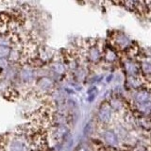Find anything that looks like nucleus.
I'll list each match as a JSON object with an SVG mask.
<instances>
[{
    "mask_svg": "<svg viewBox=\"0 0 151 151\" xmlns=\"http://www.w3.org/2000/svg\"><path fill=\"white\" fill-rule=\"evenodd\" d=\"M115 115V112L112 111V109L106 100L102 102L97 109L96 113V122L100 127H106L114 122Z\"/></svg>",
    "mask_w": 151,
    "mask_h": 151,
    "instance_id": "obj_1",
    "label": "nucleus"
},
{
    "mask_svg": "<svg viewBox=\"0 0 151 151\" xmlns=\"http://www.w3.org/2000/svg\"><path fill=\"white\" fill-rule=\"evenodd\" d=\"M100 138L103 142V145L108 148L118 150L122 148V142L116 132L111 129H104L100 133Z\"/></svg>",
    "mask_w": 151,
    "mask_h": 151,
    "instance_id": "obj_2",
    "label": "nucleus"
},
{
    "mask_svg": "<svg viewBox=\"0 0 151 151\" xmlns=\"http://www.w3.org/2000/svg\"><path fill=\"white\" fill-rule=\"evenodd\" d=\"M107 101L109 103V105L112 109V111L115 112V114L126 115L130 111V103L125 100L124 98L118 96V94L111 96Z\"/></svg>",
    "mask_w": 151,
    "mask_h": 151,
    "instance_id": "obj_3",
    "label": "nucleus"
},
{
    "mask_svg": "<svg viewBox=\"0 0 151 151\" xmlns=\"http://www.w3.org/2000/svg\"><path fill=\"white\" fill-rule=\"evenodd\" d=\"M147 79L145 78L143 76H135V77H127L125 80V87L131 92L140 91L143 89H150L146 86Z\"/></svg>",
    "mask_w": 151,
    "mask_h": 151,
    "instance_id": "obj_4",
    "label": "nucleus"
},
{
    "mask_svg": "<svg viewBox=\"0 0 151 151\" xmlns=\"http://www.w3.org/2000/svg\"><path fill=\"white\" fill-rule=\"evenodd\" d=\"M122 67L127 77H135L141 75L140 63H136L131 58H127L122 63Z\"/></svg>",
    "mask_w": 151,
    "mask_h": 151,
    "instance_id": "obj_5",
    "label": "nucleus"
},
{
    "mask_svg": "<svg viewBox=\"0 0 151 151\" xmlns=\"http://www.w3.org/2000/svg\"><path fill=\"white\" fill-rule=\"evenodd\" d=\"M131 100L132 104H145L151 102V91L150 89H143L140 91L132 92Z\"/></svg>",
    "mask_w": 151,
    "mask_h": 151,
    "instance_id": "obj_6",
    "label": "nucleus"
},
{
    "mask_svg": "<svg viewBox=\"0 0 151 151\" xmlns=\"http://www.w3.org/2000/svg\"><path fill=\"white\" fill-rule=\"evenodd\" d=\"M86 58L90 63L97 64L98 63H100V60L103 59V51L99 49V47L97 45H92V46H90V48L87 51Z\"/></svg>",
    "mask_w": 151,
    "mask_h": 151,
    "instance_id": "obj_7",
    "label": "nucleus"
},
{
    "mask_svg": "<svg viewBox=\"0 0 151 151\" xmlns=\"http://www.w3.org/2000/svg\"><path fill=\"white\" fill-rule=\"evenodd\" d=\"M113 47L117 50H129L130 49V41L124 34H117L114 38V45Z\"/></svg>",
    "mask_w": 151,
    "mask_h": 151,
    "instance_id": "obj_8",
    "label": "nucleus"
},
{
    "mask_svg": "<svg viewBox=\"0 0 151 151\" xmlns=\"http://www.w3.org/2000/svg\"><path fill=\"white\" fill-rule=\"evenodd\" d=\"M37 88L40 90L41 93H50L54 89V82L49 78H42L37 81Z\"/></svg>",
    "mask_w": 151,
    "mask_h": 151,
    "instance_id": "obj_9",
    "label": "nucleus"
},
{
    "mask_svg": "<svg viewBox=\"0 0 151 151\" xmlns=\"http://www.w3.org/2000/svg\"><path fill=\"white\" fill-rule=\"evenodd\" d=\"M103 59L105 60L108 63H114L119 60L118 58L117 51L113 46H106L103 50Z\"/></svg>",
    "mask_w": 151,
    "mask_h": 151,
    "instance_id": "obj_10",
    "label": "nucleus"
},
{
    "mask_svg": "<svg viewBox=\"0 0 151 151\" xmlns=\"http://www.w3.org/2000/svg\"><path fill=\"white\" fill-rule=\"evenodd\" d=\"M141 75L145 78H151V60H145L140 63Z\"/></svg>",
    "mask_w": 151,
    "mask_h": 151,
    "instance_id": "obj_11",
    "label": "nucleus"
},
{
    "mask_svg": "<svg viewBox=\"0 0 151 151\" xmlns=\"http://www.w3.org/2000/svg\"><path fill=\"white\" fill-rule=\"evenodd\" d=\"M73 74L76 80L78 82H84L85 79L88 78V71L85 67H82V66H79Z\"/></svg>",
    "mask_w": 151,
    "mask_h": 151,
    "instance_id": "obj_12",
    "label": "nucleus"
},
{
    "mask_svg": "<svg viewBox=\"0 0 151 151\" xmlns=\"http://www.w3.org/2000/svg\"><path fill=\"white\" fill-rule=\"evenodd\" d=\"M75 151H94L93 146H90L88 145H80L76 148Z\"/></svg>",
    "mask_w": 151,
    "mask_h": 151,
    "instance_id": "obj_13",
    "label": "nucleus"
},
{
    "mask_svg": "<svg viewBox=\"0 0 151 151\" xmlns=\"http://www.w3.org/2000/svg\"><path fill=\"white\" fill-rule=\"evenodd\" d=\"M149 135H150V141H151V133H150Z\"/></svg>",
    "mask_w": 151,
    "mask_h": 151,
    "instance_id": "obj_14",
    "label": "nucleus"
}]
</instances>
